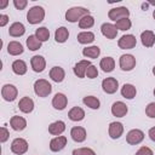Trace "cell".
I'll use <instances>...</instances> for the list:
<instances>
[{"label": "cell", "mask_w": 155, "mask_h": 155, "mask_svg": "<svg viewBox=\"0 0 155 155\" xmlns=\"http://www.w3.org/2000/svg\"><path fill=\"white\" fill-rule=\"evenodd\" d=\"M90 15V10L85 8V7H80V6H75V7H70L69 10H67L65 12V19L70 23H75L78 21H80L82 17L88 16Z\"/></svg>", "instance_id": "cell-1"}, {"label": "cell", "mask_w": 155, "mask_h": 155, "mask_svg": "<svg viewBox=\"0 0 155 155\" xmlns=\"http://www.w3.org/2000/svg\"><path fill=\"white\" fill-rule=\"evenodd\" d=\"M34 92H35V94L38 97L45 98L52 92V86L47 80L39 79V80H36L34 82Z\"/></svg>", "instance_id": "cell-2"}, {"label": "cell", "mask_w": 155, "mask_h": 155, "mask_svg": "<svg viewBox=\"0 0 155 155\" xmlns=\"http://www.w3.org/2000/svg\"><path fill=\"white\" fill-rule=\"evenodd\" d=\"M45 18V10L41 6H33L28 10L27 13V21L30 24H38L42 22Z\"/></svg>", "instance_id": "cell-3"}, {"label": "cell", "mask_w": 155, "mask_h": 155, "mask_svg": "<svg viewBox=\"0 0 155 155\" xmlns=\"http://www.w3.org/2000/svg\"><path fill=\"white\" fill-rule=\"evenodd\" d=\"M28 142L24 138H15L11 143V151L16 155H23L28 151Z\"/></svg>", "instance_id": "cell-4"}, {"label": "cell", "mask_w": 155, "mask_h": 155, "mask_svg": "<svg viewBox=\"0 0 155 155\" xmlns=\"http://www.w3.org/2000/svg\"><path fill=\"white\" fill-rule=\"evenodd\" d=\"M130 16V10L125 6H120V7H115V8H111L109 10L108 12V17L109 19L114 21V22H117L122 18H128Z\"/></svg>", "instance_id": "cell-5"}, {"label": "cell", "mask_w": 155, "mask_h": 155, "mask_svg": "<svg viewBox=\"0 0 155 155\" xmlns=\"http://www.w3.org/2000/svg\"><path fill=\"white\" fill-rule=\"evenodd\" d=\"M17 94H18V90L15 85H11V84H6L2 86L1 88V96L2 98L6 101V102H12L17 98Z\"/></svg>", "instance_id": "cell-6"}, {"label": "cell", "mask_w": 155, "mask_h": 155, "mask_svg": "<svg viewBox=\"0 0 155 155\" xmlns=\"http://www.w3.org/2000/svg\"><path fill=\"white\" fill-rule=\"evenodd\" d=\"M117 45L121 50H131L137 45V39L132 34H126V35H122L119 39Z\"/></svg>", "instance_id": "cell-7"}, {"label": "cell", "mask_w": 155, "mask_h": 155, "mask_svg": "<svg viewBox=\"0 0 155 155\" xmlns=\"http://www.w3.org/2000/svg\"><path fill=\"white\" fill-rule=\"evenodd\" d=\"M143 139H144V132L138 128H133V130L128 131V133L126 134V142L131 145H137Z\"/></svg>", "instance_id": "cell-8"}, {"label": "cell", "mask_w": 155, "mask_h": 155, "mask_svg": "<svg viewBox=\"0 0 155 155\" xmlns=\"http://www.w3.org/2000/svg\"><path fill=\"white\" fill-rule=\"evenodd\" d=\"M119 64L124 71H130L136 67V58L132 54H122L119 59Z\"/></svg>", "instance_id": "cell-9"}, {"label": "cell", "mask_w": 155, "mask_h": 155, "mask_svg": "<svg viewBox=\"0 0 155 155\" xmlns=\"http://www.w3.org/2000/svg\"><path fill=\"white\" fill-rule=\"evenodd\" d=\"M102 88L105 93L108 94H113L117 91L119 88V81L115 78H105L102 81Z\"/></svg>", "instance_id": "cell-10"}, {"label": "cell", "mask_w": 155, "mask_h": 155, "mask_svg": "<svg viewBox=\"0 0 155 155\" xmlns=\"http://www.w3.org/2000/svg\"><path fill=\"white\" fill-rule=\"evenodd\" d=\"M108 133H109V137L111 139H117L122 136L124 133V125L119 121H113L110 122L109 125V128H108Z\"/></svg>", "instance_id": "cell-11"}, {"label": "cell", "mask_w": 155, "mask_h": 155, "mask_svg": "<svg viewBox=\"0 0 155 155\" xmlns=\"http://www.w3.org/2000/svg\"><path fill=\"white\" fill-rule=\"evenodd\" d=\"M67 137L65 136H57L54 138L51 139L50 142V150L53 151V153H57V151H61L65 145H67Z\"/></svg>", "instance_id": "cell-12"}, {"label": "cell", "mask_w": 155, "mask_h": 155, "mask_svg": "<svg viewBox=\"0 0 155 155\" xmlns=\"http://www.w3.org/2000/svg\"><path fill=\"white\" fill-rule=\"evenodd\" d=\"M30 65H31V69L35 71V73H41L45 70L46 68V61L42 56H33L31 59H30Z\"/></svg>", "instance_id": "cell-13"}, {"label": "cell", "mask_w": 155, "mask_h": 155, "mask_svg": "<svg viewBox=\"0 0 155 155\" xmlns=\"http://www.w3.org/2000/svg\"><path fill=\"white\" fill-rule=\"evenodd\" d=\"M127 111H128L127 105L121 101H117L111 105V114L116 117H124L127 114Z\"/></svg>", "instance_id": "cell-14"}, {"label": "cell", "mask_w": 155, "mask_h": 155, "mask_svg": "<svg viewBox=\"0 0 155 155\" xmlns=\"http://www.w3.org/2000/svg\"><path fill=\"white\" fill-rule=\"evenodd\" d=\"M101 31L107 39H110V40L115 39L117 35V29L113 23H103L101 27Z\"/></svg>", "instance_id": "cell-15"}, {"label": "cell", "mask_w": 155, "mask_h": 155, "mask_svg": "<svg viewBox=\"0 0 155 155\" xmlns=\"http://www.w3.org/2000/svg\"><path fill=\"white\" fill-rule=\"evenodd\" d=\"M67 104H68V98H67V96L64 93L58 92L52 98V105L57 110H63L67 107Z\"/></svg>", "instance_id": "cell-16"}, {"label": "cell", "mask_w": 155, "mask_h": 155, "mask_svg": "<svg viewBox=\"0 0 155 155\" xmlns=\"http://www.w3.org/2000/svg\"><path fill=\"white\" fill-rule=\"evenodd\" d=\"M70 136H71V138H73L74 142L81 143V142H84V140L86 139L87 133H86V130H85L84 127H81V126H75V127H73V128L70 130Z\"/></svg>", "instance_id": "cell-17"}, {"label": "cell", "mask_w": 155, "mask_h": 155, "mask_svg": "<svg viewBox=\"0 0 155 155\" xmlns=\"http://www.w3.org/2000/svg\"><path fill=\"white\" fill-rule=\"evenodd\" d=\"M91 63L87 61V59H82V61H80V62H78L75 65H74V74L78 76V78H80V79H82V78H85L86 76V70H87V68H88V65H90Z\"/></svg>", "instance_id": "cell-18"}, {"label": "cell", "mask_w": 155, "mask_h": 155, "mask_svg": "<svg viewBox=\"0 0 155 155\" xmlns=\"http://www.w3.org/2000/svg\"><path fill=\"white\" fill-rule=\"evenodd\" d=\"M18 108L22 113L24 114H29L33 111L34 109V102L30 97H22L19 99V103H18Z\"/></svg>", "instance_id": "cell-19"}, {"label": "cell", "mask_w": 155, "mask_h": 155, "mask_svg": "<svg viewBox=\"0 0 155 155\" xmlns=\"http://www.w3.org/2000/svg\"><path fill=\"white\" fill-rule=\"evenodd\" d=\"M10 125H11V128L15 131H23L27 127V120L22 116L15 115L10 119Z\"/></svg>", "instance_id": "cell-20"}, {"label": "cell", "mask_w": 155, "mask_h": 155, "mask_svg": "<svg viewBox=\"0 0 155 155\" xmlns=\"http://www.w3.org/2000/svg\"><path fill=\"white\" fill-rule=\"evenodd\" d=\"M25 33V27L21 22H15L8 28V34L13 38H19Z\"/></svg>", "instance_id": "cell-21"}, {"label": "cell", "mask_w": 155, "mask_h": 155, "mask_svg": "<svg viewBox=\"0 0 155 155\" xmlns=\"http://www.w3.org/2000/svg\"><path fill=\"white\" fill-rule=\"evenodd\" d=\"M64 131H65V124L62 120L54 121V122H52L48 126V133H51L52 136H56V137L59 136V134H62Z\"/></svg>", "instance_id": "cell-22"}, {"label": "cell", "mask_w": 155, "mask_h": 155, "mask_svg": "<svg viewBox=\"0 0 155 155\" xmlns=\"http://www.w3.org/2000/svg\"><path fill=\"white\" fill-rule=\"evenodd\" d=\"M140 40L143 46L145 47H151L155 44V34L151 30H144L140 34Z\"/></svg>", "instance_id": "cell-23"}, {"label": "cell", "mask_w": 155, "mask_h": 155, "mask_svg": "<svg viewBox=\"0 0 155 155\" xmlns=\"http://www.w3.org/2000/svg\"><path fill=\"white\" fill-rule=\"evenodd\" d=\"M50 78L54 82H62L65 78V71L62 67H53L50 70Z\"/></svg>", "instance_id": "cell-24"}, {"label": "cell", "mask_w": 155, "mask_h": 155, "mask_svg": "<svg viewBox=\"0 0 155 155\" xmlns=\"http://www.w3.org/2000/svg\"><path fill=\"white\" fill-rule=\"evenodd\" d=\"M121 96L126 99H133L137 94V90L136 87L132 85V84H125L122 87H121Z\"/></svg>", "instance_id": "cell-25"}, {"label": "cell", "mask_w": 155, "mask_h": 155, "mask_svg": "<svg viewBox=\"0 0 155 155\" xmlns=\"http://www.w3.org/2000/svg\"><path fill=\"white\" fill-rule=\"evenodd\" d=\"M11 68H12V71L15 74H17V75H24L27 73V70H28L27 63L24 61H22V59H16L12 63Z\"/></svg>", "instance_id": "cell-26"}, {"label": "cell", "mask_w": 155, "mask_h": 155, "mask_svg": "<svg viewBox=\"0 0 155 155\" xmlns=\"http://www.w3.org/2000/svg\"><path fill=\"white\" fill-rule=\"evenodd\" d=\"M68 117L71 121H81L85 117V111L80 107H73L68 113Z\"/></svg>", "instance_id": "cell-27"}, {"label": "cell", "mask_w": 155, "mask_h": 155, "mask_svg": "<svg viewBox=\"0 0 155 155\" xmlns=\"http://www.w3.org/2000/svg\"><path fill=\"white\" fill-rule=\"evenodd\" d=\"M99 67L102 68V70H103L104 73H110V71H113L114 68H115V61H114V58H111V57H104V58L101 59Z\"/></svg>", "instance_id": "cell-28"}, {"label": "cell", "mask_w": 155, "mask_h": 155, "mask_svg": "<svg viewBox=\"0 0 155 155\" xmlns=\"http://www.w3.org/2000/svg\"><path fill=\"white\" fill-rule=\"evenodd\" d=\"M69 38V30L65 28V27H59L56 29L54 31V40L59 44H63L68 40Z\"/></svg>", "instance_id": "cell-29"}, {"label": "cell", "mask_w": 155, "mask_h": 155, "mask_svg": "<svg viewBox=\"0 0 155 155\" xmlns=\"http://www.w3.org/2000/svg\"><path fill=\"white\" fill-rule=\"evenodd\" d=\"M24 51L23 46L21 42L18 41H10L8 45H7V52L11 54V56H18V54H22Z\"/></svg>", "instance_id": "cell-30"}, {"label": "cell", "mask_w": 155, "mask_h": 155, "mask_svg": "<svg viewBox=\"0 0 155 155\" xmlns=\"http://www.w3.org/2000/svg\"><path fill=\"white\" fill-rule=\"evenodd\" d=\"M76 39H78V41H79L80 44H82V45L91 44V42H93V40H94V34H93L92 31H81V33L78 34Z\"/></svg>", "instance_id": "cell-31"}, {"label": "cell", "mask_w": 155, "mask_h": 155, "mask_svg": "<svg viewBox=\"0 0 155 155\" xmlns=\"http://www.w3.org/2000/svg\"><path fill=\"white\" fill-rule=\"evenodd\" d=\"M82 54L86 58H91V59H96L99 54H101V48L98 46H90V47H85L82 50Z\"/></svg>", "instance_id": "cell-32"}, {"label": "cell", "mask_w": 155, "mask_h": 155, "mask_svg": "<svg viewBox=\"0 0 155 155\" xmlns=\"http://www.w3.org/2000/svg\"><path fill=\"white\" fill-rule=\"evenodd\" d=\"M27 47L30 50V51H36V50H39V48H41V41L35 36V34L34 35H29L28 38H27Z\"/></svg>", "instance_id": "cell-33"}, {"label": "cell", "mask_w": 155, "mask_h": 155, "mask_svg": "<svg viewBox=\"0 0 155 155\" xmlns=\"http://www.w3.org/2000/svg\"><path fill=\"white\" fill-rule=\"evenodd\" d=\"M82 102H84V104L86 107H88L91 109H98L99 105H101L99 99L97 97H94V96H86V97H84Z\"/></svg>", "instance_id": "cell-34"}, {"label": "cell", "mask_w": 155, "mask_h": 155, "mask_svg": "<svg viewBox=\"0 0 155 155\" xmlns=\"http://www.w3.org/2000/svg\"><path fill=\"white\" fill-rule=\"evenodd\" d=\"M93 24H94V18L91 15L85 16L79 21V28L80 29H88V28L93 27Z\"/></svg>", "instance_id": "cell-35"}, {"label": "cell", "mask_w": 155, "mask_h": 155, "mask_svg": "<svg viewBox=\"0 0 155 155\" xmlns=\"http://www.w3.org/2000/svg\"><path fill=\"white\" fill-rule=\"evenodd\" d=\"M35 36H36L41 42L47 41L48 38H50V30H48L46 27H40V28H38V29L35 30Z\"/></svg>", "instance_id": "cell-36"}, {"label": "cell", "mask_w": 155, "mask_h": 155, "mask_svg": "<svg viewBox=\"0 0 155 155\" xmlns=\"http://www.w3.org/2000/svg\"><path fill=\"white\" fill-rule=\"evenodd\" d=\"M115 27H116V29L125 31V30L131 29V27H132V22H131V19H128V18H122V19L115 22Z\"/></svg>", "instance_id": "cell-37"}, {"label": "cell", "mask_w": 155, "mask_h": 155, "mask_svg": "<svg viewBox=\"0 0 155 155\" xmlns=\"http://www.w3.org/2000/svg\"><path fill=\"white\" fill-rule=\"evenodd\" d=\"M73 155H96V153L91 148H78L73 150Z\"/></svg>", "instance_id": "cell-38"}, {"label": "cell", "mask_w": 155, "mask_h": 155, "mask_svg": "<svg viewBox=\"0 0 155 155\" xmlns=\"http://www.w3.org/2000/svg\"><path fill=\"white\" fill-rule=\"evenodd\" d=\"M86 76H87L88 79H94V78H97V76H98V69H97V67L93 65V64H90L88 68H87V70H86Z\"/></svg>", "instance_id": "cell-39"}, {"label": "cell", "mask_w": 155, "mask_h": 155, "mask_svg": "<svg viewBox=\"0 0 155 155\" xmlns=\"http://www.w3.org/2000/svg\"><path fill=\"white\" fill-rule=\"evenodd\" d=\"M145 114H147L149 117H151V119L155 117V103H154V102H153V103H149V104L147 105V108H145Z\"/></svg>", "instance_id": "cell-40"}, {"label": "cell", "mask_w": 155, "mask_h": 155, "mask_svg": "<svg viewBox=\"0 0 155 155\" xmlns=\"http://www.w3.org/2000/svg\"><path fill=\"white\" fill-rule=\"evenodd\" d=\"M136 155H154V151L149 147H140L136 151Z\"/></svg>", "instance_id": "cell-41"}, {"label": "cell", "mask_w": 155, "mask_h": 155, "mask_svg": "<svg viewBox=\"0 0 155 155\" xmlns=\"http://www.w3.org/2000/svg\"><path fill=\"white\" fill-rule=\"evenodd\" d=\"M0 142L1 143H5L7 139H8V136H10V132H8V130L5 127V126H2L1 128H0Z\"/></svg>", "instance_id": "cell-42"}, {"label": "cell", "mask_w": 155, "mask_h": 155, "mask_svg": "<svg viewBox=\"0 0 155 155\" xmlns=\"http://www.w3.org/2000/svg\"><path fill=\"white\" fill-rule=\"evenodd\" d=\"M13 5H15V7L17 8V10H24L25 8V6L28 5V1L27 0H13Z\"/></svg>", "instance_id": "cell-43"}, {"label": "cell", "mask_w": 155, "mask_h": 155, "mask_svg": "<svg viewBox=\"0 0 155 155\" xmlns=\"http://www.w3.org/2000/svg\"><path fill=\"white\" fill-rule=\"evenodd\" d=\"M8 16L7 15H0V27H5L8 22Z\"/></svg>", "instance_id": "cell-44"}, {"label": "cell", "mask_w": 155, "mask_h": 155, "mask_svg": "<svg viewBox=\"0 0 155 155\" xmlns=\"http://www.w3.org/2000/svg\"><path fill=\"white\" fill-rule=\"evenodd\" d=\"M148 136H149V138H150L153 142H155V127H151V128L149 130Z\"/></svg>", "instance_id": "cell-45"}, {"label": "cell", "mask_w": 155, "mask_h": 155, "mask_svg": "<svg viewBox=\"0 0 155 155\" xmlns=\"http://www.w3.org/2000/svg\"><path fill=\"white\" fill-rule=\"evenodd\" d=\"M7 4H8V1H7V0H4V1L1 2V5H0V8H1V10L5 8V7L7 6Z\"/></svg>", "instance_id": "cell-46"}, {"label": "cell", "mask_w": 155, "mask_h": 155, "mask_svg": "<svg viewBox=\"0 0 155 155\" xmlns=\"http://www.w3.org/2000/svg\"><path fill=\"white\" fill-rule=\"evenodd\" d=\"M153 17H154V19H155V10L153 11Z\"/></svg>", "instance_id": "cell-47"}, {"label": "cell", "mask_w": 155, "mask_h": 155, "mask_svg": "<svg viewBox=\"0 0 155 155\" xmlns=\"http://www.w3.org/2000/svg\"><path fill=\"white\" fill-rule=\"evenodd\" d=\"M149 4H151V5H155V1H150Z\"/></svg>", "instance_id": "cell-48"}, {"label": "cell", "mask_w": 155, "mask_h": 155, "mask_svg": "<svg viewBox=\"0 0 155 155\" xmlns=\"http://www.w3.org/2000/svg\"><path fill=\"white\" fill-rule=\"evenodd\" d=\"M153 74H154V75H155V67H154V68H153Z\"/></svg>", "instance_id": "cell-49"}, {"label": "cell", "mask_w": 155, "mask_h": 155, "mask_svg": "<svg viewBox=\"0 0 155 155\" xmlns=\"http://www.w3.org/2000/svg\"><path fill=\"white\" fill-rule=\"evenodd\" d=\"M154 96H155V88H154Z\"/></svg>", "instance_id": "cell-50"}]
</instances>
